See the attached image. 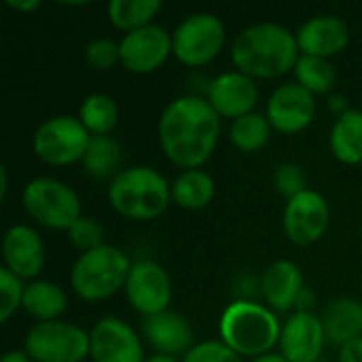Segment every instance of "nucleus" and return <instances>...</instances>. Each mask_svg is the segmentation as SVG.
I'll list each match as a JSON object with an SVG mask.
<instances>
[{"label": "nucleus", "mask_w": 362, "mask_h": 362, "mask_svg": "<svg viewBox=\"0 0 362 362\" xmlns=\"http://www.w3.org/2000/svg\"><path fill=\"white\" fill-rule=\"evenodd\" d=\"M221 117L208 100L182 95L159 119V142L168 159L185 170L204 165L216 148Z\"/></svg>", "instance_id": "f257e3e1"}, {"label": "nucleus", "mask_w": 362, "mask_h": 362, "mask_svg": "<svg viewBox=\"0 0 362 362\" xmlns=\"http://www.w3.org/2000/svg\"><path fill=\"white\" fill-rule=\"evenodd\" d=\"M297 36L278 23H255L246 28L231 47V62L250 78H274L286 74L299 62Z\"/></svg>", "instance_id": "f03ea898"}, {"label": "nucleus", "mask_w": 362, "mask_h": 362, "mask_svg": "<svg viewBox=\"0 0 362 362\" xmlns=\"http://www.w3.org/2000/svg\"><path fill=\"white\" fill-rule=\"evenodd\" d=\"M108 199L121 216L151 221L168 210L172 189L159 172L140 165L123 170L110 180Z\"/></svg>", "instance_id": "7ed1b4c3"}, {"label": "nucleus", "mask_w": 362, "mask_h": 362, "mask_svg": "<svg viewBox=\"0 0 362 362\" xmlns=\"http://www.w3.org/2000/svg\"><path fill=\"white\" fill-rule=\"evenodd\" d=\"M221 339L240 356H265L280 341L282 329L272 310L252 301H235L221 316Z\"/></svg>", "instance_id": "20e7f679"}, {"label": "nucleus", "mask_w": 362, "mask_h": 362, "mask_svg": "<svg viewBox=\"0 0 362 362\" xmlns=\"http://www.w3.org/2000/svg\"><path fill=\"white\" fill-rule=\"evenodd\" d=\"M132 263L127 255L115 246H100L95 250L83 252L70 274V284L74 293L85 301H100L115 295L125 286Z\"/></svg>", "instance_id": "39448f33"}, {"label": "nucleus", "mask_w": 362, "mask_h": 362, "mask_svg": "<svg viewBox=\"0 0 362 362\" xmlns=\"http://www.w3.org/2000/svg\"><path fill=\"white\" fill-rule=\"evenodd\" d=\"M25 212L42 227L70 229L81 218V199L64 182L53 178H34L23 189Z\"/></svg>", "instance_id": "423d86ee"}, {"label": "nucleus", "mask_w": 362, "mask_h": 362, "mask_svg": "<svg viewBox=\"0 0 362 362\" xmlns=\"http://www.w3.org/2000/svg\"><path fill=\"white\" fill-rule=\"evenodd\" d=\"M25 354L34 362H83L89 356V335L70 322H38L25 337Z\"/></svg>", "instance_id": "0eeeda50"}, {"label": "nucleus", "mask_w": 362, "mask_h": 362, "mask_svg": "<svg viewBox=\"0 0 362 362\" xmlns=\"http://www.w3.org/2000/svg\"><path fill=\"white\" fill-rule=\"evenodd\" d=\"M91 134L76 117H53L45 121L32 140L34 153L49 165H68L83 161Z\"/></svg>", "instance_id": "6e6552de"}, {"label": "nucleus", "mask_w": 362, "mask_h": 362, "mask_svg": "<svg viewBox=\"0 0 362 362\" xmlns=\"http://www.w3.org/2000/svg\"><path fill=\"white\" fill-rule=\"evenodd\" d=\"M225 42V28L210 13L187 17L172 34V49L185 66H204L212 62Z\"/></svg>", "instance_id": "1a4fd4ad"}, {"label": "nucleus", "mask_w": 362, "mask_h": 362, "mask_svg": "<svg viewBox=\"0 0 362 362\" xmlns=\"http://www.w3.org/2000/svg\"><path fill=\"white\" fill-rule=\"evenodd\" d=\"M125 295L129 305L144 318L161 314L168 310L172 299L170 276L161 265L153 261L134 263L125 282Z\"/></svg>", "instance_id": "9d476101"}, {"label": "nucleus", "mask_w": 362, "mask_h": 362, "mask_svg": "<svg viewBox=\"0 0 362 362\" xmlns=\"http://www.w3.org/2000/svg\"><path fill=\"white\" fill-rule=\"evenodd\" d=\"M121 64L136 74H146L165 64L172 49V36L161 25H144L127 32L119 42Z\"/></svg>", "instance_id": "9b49d317"}, {"label": "nucleus", "mask_w": 362, "mask_h": 362, "mask_svg": "<svg viewBox=\"0 0 362 362\" xmlns=\"http://www.w3.org/2000/svg\"><path fill=\"white\" fill-rule=\"evenodd\" d=\"M329 206L325 197L316 191H303L301 195L288 199L284 208V233L291 242L308 246L318 242L329 227Z\"/></svg>", "instance_id": "f8f14e48"}, {"label": "nucleus", "mask_w": 362, "mask_h": 362, "mask_svg": "<svg viewBox=\"0 0 362 362\" xmlns=\"http://www.w3.org/2000/svg\"><path fill=\"white\" fill-rule=\"evenodd\" d=\"M89 356L93 362H144L136 331L119 318H102L91 329Z\"/></svg>", "instance_id": "ddd939ff"}, {"label": "nucleus", "mask_w": 362, "mask_h": 362, "mask_svg": "<svg viewBox=\"0 0 362 362\" xmlns=\"http://www.w3.org/2000/svg\"><path fill=\"white\" fill-rule=\"evenodd\" d=\"M316 115L314 93L299 83L280 85L267 100V119L282 134L303 132Z\"/></svg>", "instance_id": "4468645a"}, {"label": "nucleus", "mask_w": 362, "mask_h": 362, "mask_svg": "<svg viewBox=\"0 0 362 362\" xmlns=\"http://www.w3.org/2000/svg\"><path fill=\"white\" fill-rule=\"evenodd\" d=\"M257 98L259 91L255 78L240 70L216 76L208 89V102L218 112V117H227L233 121L244 115H250L257 104Z\"/></svg>", "instance_id": "2eb2a0df"}, {"label": "nucleus", "mask_w": 362, "mask_h": 362, "mask_svg": "<svg viewBox=\"0 0 362 362\" xmlns=\"http://www.w3.org/2000/svg\"><path fill=\"white\" fill-rule=\"evenodd\" d=\"M4 267L17 278H36L45 267V246L40 235L28 225H15L2 240Z\"/></svg>", "instance_id": "dca6fc26"}, {"label": "nucleus", "mask_w": 362, "mask_h": 362, "mask_svg": "<svg viewBox=\"0 0 362 362\" xmlns=\"http://www.w3.org/2000/svg\"><path fill=\"white\" fill-rule=\"evenodd\" d=\"M325 339L320 318L310 312H299L282 329V356L288 362H316L325 348Z\"/></svg>", "instance_id": "f3484780"}, {"label": "nucleus", "mask_w": 362, "mask_h": 362, "mask_svg": "<svg viewBox=\"0 0 362 362\" xmlns=\"http://www.w3.org/2000/svg\"><path fill=\"white\" fill-rule=\"evenodd\" d=\"M350 30L335 15H318L308 19L297 32V45L303 55L331 57L348 47Z\"/></svg>", "instance_id": "a211bd4d"}, {"label": "nucleus", "mask_w": 362, "mask_h": 362, "mask_svg": "<svg viewBox=\"0 0 362 362\" xmlns=\"http://www.w3.org/2000/svg\"><path fill=\"white\" fill-rule=\"evenodd\" d=\"M142 335L159 354L165 356L189 354L193 344V331L187 318L170 310L146 316L142 320Z\"/></svg>", "instance_id": "6ab92c4d"}, {"label": "nucleus", "mask_w": 362, "mask_h": 362, "mask_svg": "<svg viewBox=\"0 0 362 362\" xmlns=\"http://www.w3.org/2000/svg\"><path fill=\"white\" fill-rule=\"evenodd\" d=\"M261 288L265 301L274 310H291L295 303H299L303 293V274L293 261H276L265 269Z\"/></svg>", "instance_id": "aec40b11"}, {"label": "nucleus", "mask_w": 362, "mask_h": 362, "mask_svg": "<svg viewBox=\"0 0 362 362\" xmlns=\"http://www.w3.org/2000/svg\"><path fill=\"white\" fill-rule=\"evenodd\" d=\"M322 329L327 339L344 346L362 335V305L354 299H335L322 312Z\"/></svg>", "instance_id": "412c9836"}, {"label": "nucleus", "mask_w": 362, "mask_h": 362, "mask_svg": "<svg viewBox=\"0 0 362 362\" xmlns=\"http://www.w3.org/2000/svg\"><path fill=\"white\" fill-rule=\"evenodd\" d=\"M66 305H68L66 293L53 282L34 280L23 291L21 308L30 316H34V318H38L42 322L57 320V316H62L66 312Z\"/></svg>", "instance_id": "4be33fe9"}, {"label": "nucleus", "mask_w": 362, "mask_h": 362, "mask_svg": "<svg viewBox=\"0 0 362 362\" xmlns=\"http://www.w3.org/2000/svg\"><path fill=\"white\" fill-rule=\"evenodd\" d=\"M333 155L348 165L362 161V110H346L331 132Z\"/></svg>", "instance_id": "5701e85b"}, {"label": "nucleus", "mask_w": 362, "mask_h": 362, "mask_svg": "<svg viewBox=\"0 0 362 362\" xmlns=\"http://www.w3.org/2000/svg\"><path fill=\"white\" fill-rule=\"evenodd\" d=\"M214 197V180L202 170L182 172L172 185V199L187 210L204 208Z\"/></svg>", "instance_id": "b1692460"}, {"label": "nucleus", "mask_w": 362, "mask_h": 362, "mask_svg": "<svg viewBox=\"0 0 362 362\" xmlns=\"http://www.w3.org/2000/svg\"><path fill=\"white\" fill-rule=\"evenodd\" d=\"M121 163V146L110 136H91L87 153L83 157V165L89 176L98 180L115 178L119 174Z\"/></svg>", "instance_id": "393cba45"}, {"label": "nucleus", "mask_w": 362, "mask_h": 362, "mask_svg": "<svg viewBox=\"0 0 362 362\" xmlns=\"http://www.w3.org/2000/svg\"><path fill=\"white\" fill-rule=\"evenodd\" d=\"M78 119L91 136H108L119 123V106L110 95L93 93L81 104Z\"/></svg>", "instance_id": "a878e982"}, {"label": "nucleus", "mask_w": 362, "mask_h": 362, "mask_svg": "<svg viewBox=\"0 0 362 362\" xmlns=\"http://www.w3.org/2000/svg\"><path fill=\"white\" fill-rule=\"evenodd\" d=\"M159 0H112L108 4V17L115 28L127 32L151 25V19L159 13Z\"/></svg>", "instance_id": "bb28decb"}, {"label": "nucleus", "mask_w": 362, "mask_h": 362, "mask_svg": "<svg viewBox=\"0 0 362 362\" xmlns=\"http://www.w3.org/2000/svg\"><path fill=\"white\" fill-rule=\"evenodd\" d=\"M269 132H272L269 119L259 112H250L231 123L229 138L235 148H240L244 153H255L267 144Z\"/></svg>", "instance_id": "cd10ccee"}, {"label": "nucleus", "mask_w": 362, "mask_h": 362, "mask_svg": "<svg viewBox=\"0 0 362 362\" xmlns=\"http://www.w3.org/2000/svg\"><path fill=\"white\" fill-rule=\"evenodd\" d=\"M295 76L310 93H327L335 83V70L325 57L301 55L295 66Z\"/></svg>", "instance_id": "c85d7f7f"}, {"label": "nucleus", "mask_w": 362, "mask_h": 362, "mask_svg": "<svg viewBox=\"0 0 362 362\" xmlns=\"http://www.w3.org/2000/svg\"><path fill=\"white\" fill-rule=\"evenodd\" d=\"M23 291L21 278H17L6 267L0 269V322H6L15 310L23 303Z\"/></svg>", "instance_id": "c756f323"}, {"label": "nucleus", "mask_w": 362, "mask_h": 362, "mask_svg": "<svg viewBox=\"0 0 362 362\" xmlns=\"http://www.w3.org/2000/svg\"><path fill=\"white\" fill-rule=\"evenodd\" d=\"M68 238L83 252H89V250L104 246V229L98 225L95 218H89V216H81L68 229Z\"/></svg>", "instance_id": "7c9ffc66"}, {"label": "nucleus", "mask_w": 362, "mask_h": 362, "mask_svg": "<svg viewBox=\"0 0 362 362\" xmlns=\"http://www.w3.org/2000/svg\"><path fill=\"white\" fill-rule=\"evenodd\" d=\"M85 59L95 70H110L117 62H121L119 45L110 38L91 40L85 49Z\"/></svg>", "instance_id": "2f4dec72"}, {"label": "nucleus", "mask_w": 362, "mask_h": 362, "mask_svg": "<svg viewBox=\"0 0 362 362\" xmlns=\"http://www.w3.org/2000/svg\"><path fill=\"white\" fill-rule=\"evenodd\" d=\"M182 362H242V358L223 341H204L193 346Z\"/></svg>", "instance_id": "473e14b6"}, {"label": "nucleus", "mask_w": 362, "mask_h": 362, "mask_svg": "<svg viewBox=\"0 0 362 362\" xmlns=\"http://www.w3.org/2000/svg\"><path fill=\"white\" fill-rule=\"evenodd\" d=\"M276 187L278 191L286 197V199H293L297 195H301L305 189V174L301 172V168L297 163H282L278 170H276Z\"/></svg>", "instance_id": "72a5a7b5"}, {"label": "nucleus", "mask_w": 362, "mask_h": 362, "mask_svg": "<svg viewBox=\"0 0 362 362\" xmlns=\"http://www.w3.org/2000/svg\"><path fill=\"white\" fill-rule=\"evenodd\" d=\"M339 362H362V337L352 339L341 346Z\"/></svg>", "instance_id": "f704fd0d"}, {"label": "nucleus", "mask_w": 362, "mask_h": 362, "mask_svg": "<svg viewBox=\"0 0 362 362\" xmlns=\"http://www.w3.org/2000/svg\"><path fill=\"white\" fill-rule=\"evenodd\" d=\"M6 6H11V8H15V11H36V8L40 6V2H38V0H25V2L6 0Z\"/></svg>", "instance_id": "c9c22d12"}, {"label": "nucleus", "mask_w": 362, "mask_h": 362, "mask_svg": "<svg viewBox=\"0 0 362 362\" xmlns=\"http://www.w3.org/2000/svg\"><path fill=\"white\" fill-rule=\"evenodd\" d=\"M32 358L25 354V350L21 352V350H13V352H6L4 356H2V362H30Z\"/></svg>", "instance_id": "e433bc0d"}, {"label": "nucleus", "mask_w": 362, "mask_h": 362, "mask_svg": "<svg viewBox=\"0 0 362 362\" xmlns=\"http://www.w3.org/2000/svg\"><path fill=\"white\" fill-rule=\"evenodd\" d=\"M8 185V180H6V168H0V197L4 199L6 197V187Z\"/></svg>", "instance_id": "4c0bfd02"}, {"label": "nucleus", "mask_w": 362, "mask_h": 362, "mask_svg": "<svg viewBox=\"0 0 362 362\" xmlns=\"http://www.w3.org/2000/svg\"><path fill=\"white\" fill-rule=\"evenodd\" d=\"M255 362H288L282 354H265V356H259L255 358Z\"/></svg>", "instance_id": "58836bf2"}, {"label": "nucleus", "mask_w": 362, "mask_h": 362, "mask_svg": "<svg viewBox=\"0 0 362 362\" xmlns=\"http://www.w3.org/2000/svg\"><path fill=\"white\" fill-rule=\"evenodd\" d=\"M144 362H178L174 356H165V354H157V356H151Z\"/></svg>", "instance_id": "ea45409f"}]
</instances>
